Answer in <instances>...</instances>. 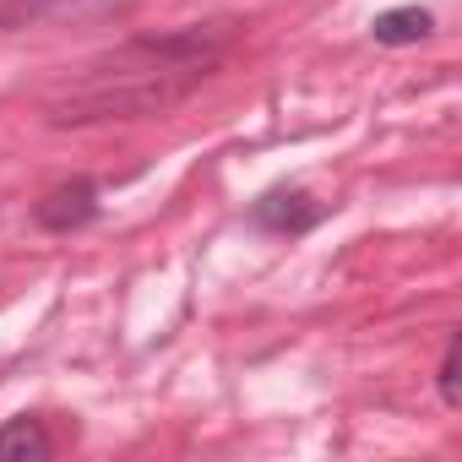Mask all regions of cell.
Here are the masks:
<instances>
[{
  "mask_svg": "<svg viewBox=\"0 0 462 462\" xmlns=\"http://www.w3.org/2000/svg\"><path fill=\"white\" fill-rule=\"evenodd\" d=\"M430 33H435V12H424V6H392V12H381V17L370 23V39L386 44V50L419 44V39H430Z\"/></svg>",
  "mask_w": 462,
  "mask_h": 462,
  "instance_id": "4",
  "label": "cell"
},
{
  "mask_svg": "<svg viewBox=\"0 0 462 462\" xmlns=\"http://www.w3.org/2000/svg\"><path fill=\"white\" fill-rule=\"evenodd\" d=\"M321 212H327V207H321L310 190H267L251 217H256L262 228H273V235H305V228L321 223Z\"/></svg>",
  "mask_w": 462,
  "mask_h": 462,
  "instance_id": "3",
  "label": "cell"
},
{
  "mask_svg": "<svg viewBox=\"0 0 462 462\" xmlns=\"http://www.w3.org/2000/svg\"><path fill=\"white\" fill-rule=\"evenodd\" d=\"M33 217H39V228H50V235H71V228L98 217V185L93 180H66L33 207Z\"/></svg>",
  "mask_w": 462,
  "mask_h": 462,
  "instance_id": "2",
  "label": "cell"
},
{
  "mask_svg": "<svg viewBox=\"0 0 462 462\" xmlns=\"http://www.w3.org/2000/svg\"><path fill=\"white\" fill-rule=\"evenodd\" d=\"M50 451H55V446H50V435H44L39 419L17 413V419L0 424V462H44Z\"/></svg>",
  "mask_w": 462,
  "mask_h": 462,
  "instance_id": "5",
  "label": "cell"
},
{
  "mask_svg": "<svg viewBox=\"0 0 462 462\" xmlns=\"http://www.w3.org/2000/svg\"><path fill=\"white\" fill-rule=\"evenodd\" d=\"M440 402H446V408L462 402V392H457V337L446 343V359H440Z\"/></svg>",
  "mask_w": 462,
  "mask_h": 462,
  "instance_id": "6",
  "label": "cell"
},
{
  "mask_svg": "<svg viewBox=\"0 0 462 462\" xmlns=\"http://www.w3.org/2000/svg\"><path fill=\"white\" fill-rule=\"evenodd\" d=\"M235 23H196L163 39H131L88 60L71 82L44 98L50 125H104V120H152L190 98L228 55Z\"/></svg>",
  "mask_w": 462,
  "mask_h": 462,
  "instance_id": "1",
  "label": "cell"
}]
</instances>
